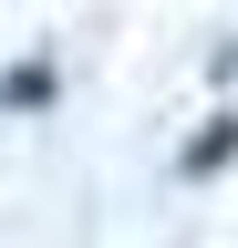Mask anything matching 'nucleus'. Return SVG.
<instances>
[{"label": "nucleus", "instance_id": "f257e3e1", "mask_svg": "<svg viewBox=\"0 0 238 248\" xmlns=\"http://www.w3.org/2000/svg\"><path fill=\"white\" fill-rule=\"evenodd\" d=\"M228 145H238V114H218V124H207V135L187 145V176H207V166H228Z\"/></svg>", "mask_w": 238, "mask_h": 248}]
</instances>
